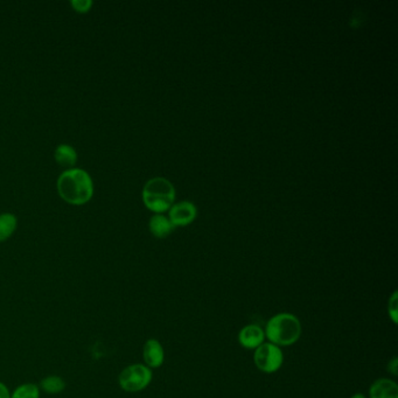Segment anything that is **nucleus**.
<instances>
[{
  "instance_id": "obj_6",
  "label": "nucleus",
  "mask_w": 398,
  "mask_h": 398,
  "mask_svg": "<svg viewBox=\"0 0 398 398\" xmlns=\"http://www.w3.org/2000/svg\"><path fill=\"white\" fill-rule=\"evenodd\" d=\"M266 340L264 328L258 326L256 324L247 325V326L243 327L242 330H239V342L243 348L255 350L259 346L263 345Z\"/></svg>"
},
{
  "instance_id": "obj_11",
  "label": "nucleus",
  "mask_w": 398,
  "mask_h": 398,
  "mask_svg": "<svg viewBox=\"0 0 398 398\" xmlns=\"http://www.w3.org/2000/svg\"><path fill=\"white\" fill-rule=\"evenodd\" d=\"M54 158L61 166L72 167L77 161V152L72 145L60 144L57 145L55 151H54Z\"/></svg>"
},
{
  "instance_id": "obj_8",
  "label": "nucleus",
  "mask_w": 398,
  "mask_h": 398,
  "mask_svg": "<svg viewBox=\"0 0 398 398\" xmlns=\"http://www.w3.org/2000/svg\"><path fill=\"white\" fill-rule=\"evenodd\" d=\"M197 217V207L190 201H181L172 206L170 220L173 226H186Z\"/></svg>"
},
{
  "instance_id": "obj_12",
  "label": "nucleus",
  "mask_w": 398,
  "mask_h": 398,
  "mask_svg": "<svg viewBox=\"0 0 398 398\" xmlns=\"http://www.w3.org/2000/svg\"><path fill=\"white\" fill-rule=\"evenodd\" d=\"M18 220L12 212H1L0 214V242L10 239L17 229Z\"/></svg>"
},
{
  "instance_id": "obj_2",
  "label": "nucleus",
  "mask_w": 398,
  "mask_h": 398,
  "mask_svg": "<svg viewBox=\"0 0 398 398\" xmlns=\"http://www.w3.org/2000/svg\"><path fill=\"white\" fill-rule=\"evenodd\" d=\"M301 323L299 318L292 313H278L266 323L264 333L268 341L278 347L292 346L301 337Z\"/></svg>"
},
{
  "instance_id": "obj_13",
  "label": "nucleus",
  "mask_w": 398,
  "mask_h": 398,
  "mask_svg": "<svg viewBox=\"0 0 398 398\" xmlns=\"http://www.w3.org/2000/svg\"><path fill=\"white\" fill-rule=\"evenodd\" d=\"M39 388L46 394H60L66 389L65 379L57 375L46 376L45 379H41Z\"/></svg>"
},
{
  "instance_id": "obj_3",
  "label": "nucleus",
  "mask_w": 398,
  "mask_h": 398,
  "mask_svg": "<svg viewBox=\"0 0 398 398\" xmlns=\"http://www.w3.org/2000/svg\"><path fill=\"white\" fill-rule=\"evenodd\" d=\"M175 197V190L172 182L161 177L150 179L143 188L144 203L155 212H163L170 208Z\"/></svg>"
},
{
  "instance_id": "obj_14",
  "label": "nucleus",
  "mask_w": 398,
  "mask_h": 398,
  "mask_svg": "<svg viewBox=\"0 0 398 398\" xmlns=\"http://www.w3.org/2000/svg\"><path fill=\"white\" fill-rule=\"evenodd\" d=\"M11 398H40V388L35 384H23L17 387Z\"/></svg>"
},
{
  "instance_id": "obj_10",
  "label": "nucleus",
  "mask_w": 398,
  "mask_h": 398,
  "mask_svg": "<svg viewBox=\"0 0 398 398\" xmlns=\"http://www.w3.org/2000/svg\"><path fill=\"white\" fill-rule=\"evenodd\" d=\"M173 228L175 226L172 223L171 220L163 217L161 214H156L150 219V230L153 235L159 237V239L166 237L168 234H171Z\"/></svg>"
},
{
  "instance_id": "obj_16",
  "label": "nucleus",
  "mask_w": 398,
  "mask_h": 398,
  "mask_svg": "<svg viewBox=\"0 0 398 398\" xmlns=\"http://www.w3.org/2000/svg\"><path fill=\"white\" fill-rule=\"evenodd\" d=\"M72 6L77 12H88L92 6L91 0H72Z\"/></svg>"
},
{
  "instance_id": "obj_15",
  "label": "nucleus",
  "mask_w": 398,
  "mask_h": 398,
  "mask_svg": "<svg viewBox=\"0 0 398 398\" xmlns=\"http://www.w3.org/2000/svg\"><path fill=\"white\" fill-rule=\"evenodd\" d=\"M388 313H389V318L391 319V321L397 325L398 321V292L395 291L392 295H391L390 298H389V301H388Z\"/></svg>"
},
{
  "instance_id": "obj_9",
  "label": "nucleus",
  "mask_w": 398,
  "mask_h": 398,
  "mask_svg": "<svg viewBox=\"0 0 398 398\" xmlns=\"http://www.w3.org/2000/svg\"><path fill=\"white\" fill-rule=\"evenodd\" d=\"M369 398H398V386L390 379H379L369 388Z\"/></svg>"
},
{
  "instance_id": "obj_5",
  "label": "nucleus",
  "mask_w": 398,
  "mask_h": 398,
  "mask_svg": "<svg viewBox=\"0 0 398 398\" xmlns=\"http://www.w3.org/2000/svg\"><path fill=\"white\" fill-rule=\"evenodd\" d=\"M254 362L258 370L266 374H273L278 372L284 364V354L281 347L269 341L264 342L255 349Z\"/></svg>"
},
{
  "instance_id": "obj_17",
  "label": "nucleus",
  "mask_w": 398,
  "mask_h": 398,
  "mask_svg": "<svg viewBox=\"0 0 398 398\" xmlns=\"http://www.w3.org/2000/svg\"><path fill=\"white\" fill-rule=\"evenodd\" d=\"M388 372H390L392 376L398 375V357H395L389 361L388 364Z\"/></svg>"
},
{
  "instance_id": "obj_4",
  "label": "nucleus",
  "mask_w": 398,
  "mask_h": 398,
  "mask_svg": "<svg viewBox=\"0 0 398 398\" xmlns=\"http://www.w3.org/2000/svg\"><path fill=\"white\" fill-rule=\"evenodd\" d=\"M152 379V369L144 364H130L118 376V384L126 392H139L151 384Z\"/></svg>"
},
{
  "instance_id": "obj_1",
  "label": "nucleus",
  "mask_w": 398,
  "mask_h": 398,
  "mask_svg": "<svg viewBox=\"0 0 398 398\" xmlns=\"http://www.w3.org/2000/svg\"><path fill=\"white\" fill-rule=\"evenodd\" d=\"M57 187L60 197L72 205H83L94 194V182L90 175L75 167L61 173Z\"/></svg>"
},
{
  "instance_id": "obj_19",
  "label": "nucleus",
  "mask_w": 398,
  "mask_h": 398,
  "mask_svg": "<svg viewBox=\"0 0 398 398\" xmlns=\"http://www.w3.org/2000/svg\"><path fill=\"white\" fill-rule=\"evenodd\" d=\"M350 398H368L366 395L364 394H355L352 396Z\"/></svg>"
},
{
  "instance_id": "obj_18",
  "label": "nucleus",
  "mask_w": 398,
  "mask_h": 398,
  "mask_svg": "<svg viewBox=\"0 0 398 398\" xmlns=\"http://www.w3.org/2000/svg\"><path fill=\"white\" fill-rule=\"evenodd\" d=\"M0 398H11V392L3 382H0Z\"/></svg>"
},
{
  "instance_id": "obj_7",
  "label": "nucleus",
  "mask_w": 398,
  "mask_h": 398,
  "mask_svg": "<svg viewBox=\"0 0 398 398\" xmlns=\"http://www.w3.org/2000/svg\"><path fill=\"white\" fill-rule=\"evenodd\" d=\"M143 360L150 369L160 368L165 361V350L157 339H148L143 347Z\"/></svg>"
}]
</instances>
